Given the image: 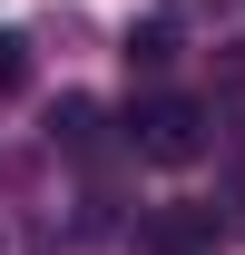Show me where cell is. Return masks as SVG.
I'll use <instances>...</instances> for the list:
<instances>
[{
    "instance_id": "cell-7",
    "label": "cell",
    "mask_w": 245,
    "mask_h": 255,
    "mask_svg": "<svg viewBox=\"0 0 245 255\" xmlns=\"http://www.w3.org/2000/svg\"><path fill=\"white\" fill-rule=\"evenodd\" d=\"M167 10H206V0H167Z\"/></svg>"
},
{
    "instance_id": "cell-5",
    "label": "cell",
    "mask_w": 245,
    "mask_h": 255,
    "mask_svg": "<svg viewBox=\"0 0 245 255\" xmlns=\"http://www.w3.org/2000/svg\"><path fill=\"white\" fill-rule=\"evenodd\" d=\"M20 89H30V39L0 30V98H20Z\"/></svg>"
},
{
    "instance_id": "cell-2",
    "label": "cell",
    "mask_w": 245,
    "mask_h": 255,
    "mask_svg": "<svg viewBox=\"0 0 245 255\" xmlns=\"http://www.w3.org/2000/svg\"><path fill=\"white\" fill-rule=\"evenodd\" d=\"M137 246L147 255H216L226 226H216V206H157V216L137 226Z\"/></svg>"
},
{
    "instance_id": "cell-1",
    "label": "cell",
    "mask_w": 245,
    "mask_h": 255,
    "mask_svg": "<svg viewBox=\"0 0 245 255\" xmlns=\"http://www.w3.org/2000/svg\"><path fill=\"white\" fill-rule=\"evenodd\" d=\"M127 147H137V157H157V167L206 157V108H196V98H177V89H157L147 108H137V128H127Z\"/></svg>"
},
{
    "instance_id": "cell-3",
    "label": "cell",
    "mask_w": 245,
    "mask_h": 255,
    "mask_svg": "<svg viewBox=\"0 0 245 255\" xmlns=\"http://www.w3.org/2000/svg\"><path fill=\"white\" fill-rule=\"evenodd\" d=\"M167 59H177V30H167V20H147V30H127V69H137V79H157Z\"/></svg>"
},
{
    "instance_id": "cell-6",
    "label": "cell",
    "mask_w": 245,
    "mask_h": 255,
    "mask_svg": "<svg viewBox=\"0 0 245 255\" xmlns=\"http://www.w3.org/2000/svg\"><path fill=\"white\" fill-rule=\"evenodd\" d=\"M216 226H245V177L226 187V216H216Z\"/></svg>"
},
{
    "instance_id": "cell-4",
    "label": "cell",
    "mask_w": 245,
    "mask_h": 255,
    "mask_svg": "<svg viewBox=\"0 0 245 255\" xmlns=\"http://www.w3.org/2000/svg\"><path fill=\"white\" fill-rule=\"evenodd\" d=\"M49 137H59L69 157H89V147H98V108H89V98H69L59 118H49Z\"/></svg>"
}]
</instances>
